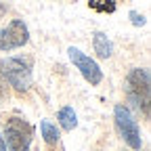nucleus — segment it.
I'll use <instances>...</instances> for the list:
<instances>
[{"mask_svg":"<svg viewBox=\"0 0 151 151\" xmlns=\"http://www.w3.org/2000/svg\"><path fill=\"white\" fill-rule=\"evenodd\" d=\"M113 120H116V126H118V132H120V137L122 141L130 147V149H134L139 151L143 147V137H141V128L137 124V120L132 118V113L126 105L118 103L116 109H113Z\"/></svg>","mask_w":151,"mask_h":151,"instance_id":"3","label":"nucleus"},{"mask_svg":"<svg viewBox=\"0 0 151 151\" xmlns=\"http://www.w3.org/2000/svg\"><path fill=\"white\" fill-rule=\"evenodd\" d=\"M4 145L9 151H29L34 128L21 118H9L4 126Z\"/></svg>","mask_w":151,"mask_h":151,"instance_id":"4","label":"nucleus"},{"mask_svg":"<svg viewBox=\"0 0 151 151\" xmlns=\"http://www.w3.org/2000/svg\"><path fill=\"white\" fill-rule=\"evenodd\" d=\"M67 55H69L71 63L76 65V69L82 73V78H84L90 86L101 84V80H103V71H101V67L97 65V61L90 59L88 55H84L80 48H76V46H69V48H67Z\"/></svg>","mask_w":151,"mask_h":151,"instance_id":"6","label":"nucleus"},{"mask_svg":"<svg viewBox=\"0 0 151 151\" xmlns=\"http://www.w3.org/2000/svg\"><path fill=\"white\" fill-rule=\"evenodd\" d=\"M88 6L97 13H113L118 6V0H88Z\"/></svg>","mask_w":151,"mask_h":151,"instance_id":"10","label":"nucleus"},{"mask_svg":"<svg viewBox=\"0 0 151 151\" xmlns=\"http://www.w3.org/2000/svg\"><path fill=\"white\" fill-rule=\"evenodd\" d=\"M130 19H132V23H134L137 27L145 25V17H143V15H139V13H134V11H130Z\"/></svg>","mask_w":151,"mask_h":151,"instance_id":"11","label":"nucleus"},{"mask_svg":"<svg viewBox=\"0 0 151 151\" xmlns=\"http://www.w3.org/2000/svg\"><path fill=\"white\" fill-rule=\"evenodd\" d=\"M27 40H29V29L21 19H11L4 27H0V50L4 52L25 46Z\"/></svg>","mask_w":151,"mask_h":151,"instance_id":"5","label":"nucleus"},{"mask_svg":"<svg viewBox=\"0 0 151 151\" xmlns=\"http://www.w3.org/2000/svg\"><path fill=\"white\" fill-rule=\"evenodd\" d=\"M0 76L17 92H27L32 86V69H29L27 61L19 59V57L0 59Z\"/></svg>","mask_w":151,"mask_h":151,"instance_id":"2","label":"nucleus"},{"mask_svg":"<svg viewBox=\"0 0 151 151\" xmlns=\"http://www.w3.org/2000/svg\"><path fill=\"white\" fill-rule=\"evenodd\" d=\"M57 120H59V126H61L63 130H67V132L78 126V116H76L73 107H69V105H65V107L59 109V113H57Z\"/></svg>","mask_w":151,"mask_h":151,"instance_id":"8","label":"nucleus"},{"mask_svg":"<svg viewBox=\"0 0 151 151\" xmlns=\"http://www.w3.org/2000/svg\"><path fill=\"white\" fill-rule=\"evenodd\" d=\"M0 151H9L6 145H4V137H0Z\"/></svg>","mask_w":151,"mask_h":151,"instance_id":"12","label":"nucleus"},{"mask_svg":"<svg viewBox=\"0 0 151 151\" xmlns=\"http://www.w3.org/2000/svg\"><path fill=\"white\" fill-rule=\"evenodd\" d=\"M92 48H94V52H97L101 59H109V57L113 55V42L103 32H97L92 36Z\"/></svg>","mask_w":151,"mask_h":151,"instance_id":"7","label":"nucleus"},{"mask_svg":"<svg viewBox=\"0 0 151 151\" xmlns=\"http://www.w3.org/2000/svg\"><path fill=\"white\" fill-rule=\"evenodd\" d=\"M126 97L132 103V107H137L143 118L149 120L151 111V78H149V69L147 67H134L130 69L126 76Z\"/></svg>","mask_w":151,"mask_h":151,"instance_id":"1","label":"nucleus"},{"mask_svg":"<svg viewBox=\"0 0 151 151\" xmlns=\"http://www.w3.org/2000/svg\"><path fill=\"white\" fill-rule=\"evenodd\" d=\"M40 134H42V141L50 147V145H57L59 143V139H61V132H59V128H57L55 124H50L48 120H42L40 122Z\"/></svg>","mask_w":151,"mask_h":151,"instance_id":"9","label":"nucleus"}]
</instances>
